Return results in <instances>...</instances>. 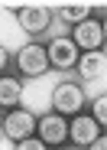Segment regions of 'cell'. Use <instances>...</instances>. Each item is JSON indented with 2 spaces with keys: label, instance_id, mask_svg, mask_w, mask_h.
Returning <instances> with one entry per match:
<instances>
[{
  "label": "cell",
  "instance_id": "obj_1",
  "mask_svg": "<svg viewBox=\"0 0 107 150\" xmlns=\"http://www.w3.org/2000/svg\"><path fill=\"white\" fill-rule=\"evenodd\" d=\"M49 72V52L42 42H26L23 49H16V52L10 56V75H16V79H42V75Z\"/></svg>",
  "mask_w": 107,
  "mask_h": 150
},
{
  "label": "cell",
  "instance_id": "obj_11",
  "mask_svg": "<svg viewBox=\"0 0 107 150\" xmlns=\"http://www.w3.org/2000/svg\"><path fill=\"white\" fill-rule=\"evenodd\" d=\"M88 13H91V10H88L85 4H75V7H62V10H55L52 16H55V20H62L65 26H75V23H78V20H85Z\"/></svg>",
  "mask_w": 107,
  "mask_h": 150
},
{
  "label": "cell",
  "instance_id": "obj_3",
  "mask_svg": "<svg viewBox=\"0 0 107 150\" xmlns=\"http://www.w3.org/2000/svg\"><path fill=\"white\" fill-rule=\"evenodd\" d=\"M88 105V95H85V85L75 82V79H62L55 82V88H52V111H59L65 117L78 114Z\"/></svg>",
  "mask_w": 107,
  "mask_h": 150
},
{
  "label": "cell",
  "instance_id": "obj_2",
  "mask_svg": "<svg viewBox=\"0 0 107 150\" xmlns=\"http://www.w3.org/2000/svg\"><path fill=\"white\" fill-rule=\"evenodd\" d=\"M71 42L78 46V52H94V49H104V42H107L104 16L88 13L85 20H78L75 26H71Z\"/></svg>",
  "mask_w": 107,
  "mask_h": 150
},
{
  "label": "cell",
  "instance_id": "obj_13",
  "mask_svg": "<svg viewBox=\"0 0 107 150\" xmlns=\"http://www.w3.org/2000/svg\"><path fill=\"white\" fill-rule=\"evenodd\" d=\"M10 72V49L7 46H0V75Z\"/></svg>",
  "mask_w": 107,
  "mask_h": 150
},
{
  "label": "cell",
  "instance_id": "obj_9",
  "mask_svg": "<svg viewBox=\"0 0 107 150\" xmlns=\"http://www.w3.org/2000/svg\"><path fill=\"white\" fill-rule=\"evenodd\" d=\"M78 75H81L85 82H101L104 79V72H107V56H104V49H94V52H81L75 62Z\"/></svg>",
  "mask_w": 107,
  "mask_h": 150
},
{
  "label": "cell",
  "instance_id": "obj_4",
  "mask_svg": "<svg viewBox=\"0 0 107 150\" xmlns=\"http://www.w3.org/2000/svg\"><path fill=\"white\" fill-rule=\"evenodd\" d=\"M0 131L7 134V140H10V144H20L23 137L36 134V114L16 105V108L3 111V117H0Z\"/></svg>",
  "mask_w": 107,
  "mask_h": 150
},
{
  "label": "cell",
  "instance_id": "obj_5",
  "mask_svg": "<svg viewBox=\"0 0 107 150\" xmlns=\"http://www.w3.org/2000/svg\"><path fill=\"white\" fill-rule=\"evenodd\" d=\"M36 137L45 147H62L68 144V117L59 111H49L42 117H36Z\"/></svg>",
  "mask_w": 107,
  "mask_h": 150
},
{
  "label": "cell",
  "instance_id": "obj_6",
  "mask_svg": "<svg viewBox=\"0 0 107 150\" xmlns=\"http://www.w3.org/2000/svg\"><path fill=\"white\" fill-rule=\"evenodd\" d=\"M45 52H49V69H59V72H71L78 56H81L78 46L71 42V36H52Z\"/></svg>",
  "mask_w": 107,
  "mask_h": 150
},
{
  "label": "cell",
  "instance_id": "obj_7",
  "mask_svg": "<svg viewBox=\"0 0 107 150\" xmlns=\"http://www.w3.org/2000/svg\"><path fill=\"white\" fill-rule=\"evenodd\" d=\"M101 131H104V127H101L91 114H85V111H78V114L68 117V144H71V147H91V140H94Z\"/></svg>",
  "mask_w": 107,
  "mask_h": 150
},
{
  "label": "cell",
  "instance_id": "obj_12",
  "mask_svg": "<svg viewBox=\"0 0 107 150\" xmlns=\"http://www.w3.org/2000/svg\"><path fill=\"white\" fill-rule=\"evenodd\" d=\"M91 117L101 124V127H107V95H104V91L91 101Z\"/></svg>",
  "mask_w": 107,
  "mask_h": 150
},
{
  "label": "cell",
  "instance_id": "obj_8",
  "mask_svg": "<svg viewBox=\"0 0 107 150\" xmlns=\"http://www.w3.org/2000/svg\"><path fill=\"white\" fill-rule=\"evenodd\" d=\"M16 20H20V26H23L26 36L42 39L49 33V23L55 16H52V10H45V7H23V10H16Z\"/></svg>",
  "mask_w": 107,
  "mask_h": 150
},
{
  "label": "cell",
  "instance_id": "obj_10",
  "mask_svg": "<svg viewBox=\"0 0 107 150\" xmlns=\"http://www.w3.org/2000/svg\"><path fill=\"white\" fill-rule=\"evenodd\" d=\"M23 101V82L16 79V75L3 72L0 75V111H10Z\"/></svg>",
  "mask_w": 107,
  "mask_h": 150
}]
</instances>
